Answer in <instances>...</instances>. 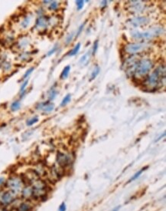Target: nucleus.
<instances>
[{
	"instance_id": "nucleus-1",
	"label": "nucleus",
	"mask_w": 166,
	"mask_h": 211,
	"mask_svg": "<svg viewBox=\"0 0 166 211\" xmlns=\"http://www.w3.org/2000/svg\"><path fill=\"white\" fill-rule=\"evenodd\" d=\"M5 185L7 190H9L18 196H19L21 190L25 185V182L23 177L18 176V175H12L9 177L7 180H6Z\"/></svg>"
},
{
	"instance_id": "nucleus-2",
	"label": "nucleus",
	"mask_w": 166,
	"mask_h": 211,
	"mask_svg": "<svg viewBox=\"0 0 166 211\" xmlns=\"http://www.w3.org/2000/svg\"><path fill=\"white\" fill-rule=\"evenodd\" d=\"M30 185L32 187V199L40 201L44 199L48 194V187L46 182L44 181L43 180L37 178L34 181L30 183Z\"/></svg>"
},
{
	"instance_id": "nucleus-3",
	"label": "nucleus",
	"mask_w": 166,
	"mask_h": 211,
	"mask_svg": "<svg viewBox=\"0 0 166 211\" xmlns=\"http://www.w3.org/2000/svg\"><path fill=\"white\" fill-rule=\"evenodd\" d=\"M165 68H162V66H160L154 71L151 75L147 77L145 83L147 86L151 88H155L158 85L160 81L162 79V77L165 78Z\"/></svg>"
},
{
	"instance_id": "nucleus-4",
	"label": "nucleus",
	"mask_w": 166,
	"mask_h": 211,
	"mask_svg": "<svg viewBox=\"0 0 166 211\" xmlns=\"http://www.w3.org/2000/svg\"><path fill=\"white\" fill-rule=\"evenodd\" d=\"M153 67V62L149 58L141 59L134 65V73L138 76L147 75Z\"/></svg>"
},
{
	"instance_id": "nucleus-5",
	"label": "nucleus",
	"mask_w": 166,
	"mask_h": 211,
	"mask_svg": "<svg viewBox=\"0 0 166 211\" xmlns=\"http://www.w3.org/2000/svg\"><path fill=\"white\" fill-rule=\"evenodd\" d=\"M162 32V29L161 28H154L151 30H148L145 32H140L138 31H135L131 33V35L133 38L137 40H150L154 37H156L158 35L161 34Z\"/></svg>"
},
{
	"instance_id": "nucleus-6",
	"label": "nucleus",
	"mask_w": 166,
	"mask_h": 211,
	"mask_svg": "<svg viewBox=\"0 0 166 211\" xmlns=\"http://www.w3.org/2000/svg\"><path fill=\"white\" fill-rule=\"evenodd\" d=\"M18 196L9 190L0 189V205L2 207H7L12 205L17 200Z\"/></svg>"
},
{
	"instance_id": "nucleus-7",
	"label": "nucleus",
	"mask_w": 166,
	"mask_h": 211,
	"mask_svg": "<svg viewBox=\"0 0 166 211\" xmlns=\"http://www.w3.org/2000/svg\"><path fill=\"white\" fill-rule=\"evenodd\" d=\"M145 48H147V45L145 43H129L125 47V51L129 54L133 55V54L139 53L141 51H144Z\"/></svg>"
},
{
	"instance_id": "nucleus-8",
	"label": "nucleus",
	"mask_w": 166,
	"mask_h": 211,
	"mask_svg": "<svg viewBox=\"0 0 166 211\" xmlns=\"http://www.w3.org/2000/svg\"><path fill=\"white\" fill-rule=\"evenodd\" d=\"M56 160H57L58 165L63 168L70 165L71 161H72L71 160V156L63 153V152H58L57 157H56Z\"/></svg>"
},
{
	"instance_id": "nucleus-9",
	"label": "nucleus",
	"mask_w": 166,
	"mask_h": 211,
	"mask_svg": "<svg viewBox=\"0 0 166 211\" xmlns=\"http://www.w3.org/2000/svg\"><path fill=\"white\" fill-rule=\"evenodd\" d=\"M34 209V205L32 201H23L18 204L15 211H32Z\"/></svg>"
},
{
	"instance_id": "nucleus-10",
	"label": "nucleus",
	"mask_w": 166,
	"mask_h": 211,
	"mask_svg": "<svg viewBox=\"0 0 166 211\" xmlns=\"http://www.w3.org/2000/svg\"><path fill=\"white\" fill-rule=\"evenodd\" d=\"M21 198L25 201H31L32 200V187L30 184H25L21 190Z\"/></svg>"
},
{
	"instance_id": "nucleus-11",
	"label": "nucleus",
	"mask_w": 166,
	"mask_h": 211,
	"mask_svg": "<svg viewBox=\"0 0 166 211\" xmlns=\"http://www.w3.org/2000/svg\"><path fill=\"white\" fill-rule=\"evenodd\" d=\"M149 19L146 17H136L130 19V24L134 27H139V26H145L149 23Z\"/></svg>"
},
{
	"instance_id": "nucleus-12",
	"label": "nucleus",
	"mask_w": 166,
	"mask_h": 211,
	"mask_svg": "<svg viewBox=\"0 0 166 211\" xmlns=\"http://www.w3.org/2000/svg\"><path fill=\"white\" fill-rule=\"evenodd\" d=\"M54 108V105L53 103H51L50 101H47V102L45 103H41L40 105H39L37 106V109H39V110H42L43 111L45 112H51L52 111Z\"/></svg>"
},
{
	"instance_id": "nucleus-13",
	"label": "nucleus",
	"mask_w": 166,
	"mask_h": 211,
	"mask_svg": "<svg viewBox=\"0 0 166 211\" xmlns=\"http://www.w3.org/2000/svg\"><path fill=\"white\" fill-rule=\"evenodd\" d=\"M145 169H146V167H143V169H141V170H139V171H137V172L136 173V174H135L133 175V176H132V177H131V178H130L129 180V181H128V183H130V182L134 181V180H136V179H138V177H140L141 174H143V172L144 171H145Z\"/></svg>"
},
{
	"instance_id": "nucleus-14",
	"label": "nucleus",
	"mask_w": 166,
	"mask_h": 211,
	"mask_svg": "<svg viewBox=\"0 0 166 211\" xmlns=\"http://www.w3.org/2000/svg\"><path fill=\"white\" fill-rule=\"evenodd\" d=\"M70 65H68L65 68H64V70L62 71L61 74V79H66L68 78V76L69 75V73H70Z\"/></svg>"
},
{
	"instance_id": "nucleus-15",
	"label": "nucleus",
	"mask_w": 166,
	"mask_h": 211,
	"mask_svg": "<svg viewBox=\"0 0 166 211\" xmlns=\"http://www.w3.org/2000/svg\"><path fill=\"white\" fill-rule=\"evenodd\" d=\"M80 49H81V43H77V45H75V47L74 48V49H73L72 50L70 51V52H69L68 56H75V55H77V54L78 53V51H79V50H80Z\"/></svg>"
},
{
	"instance_id": "nucleus-16",
	"label": "nucleus",
	"mask_w": 166,
	"mask_h": 211,
	"mask_svg": "<svg viewBox=\"0 0 166 211\" xmlns=\"http://www.w3.org/2000/svg\"><path fill=\"white\" fill-rule=\"evenodd\" d=\"M20 107H21V104L19 101H15L11 105V110L12 111H16L20 108Z\"/></svg>"
},
{
	"instance_id": "nucleus-17",
	"label": "nucleus",
	"mask_w": 166,
	"mask_h": 211,
	"mask_svg": "<svg viewBox=\"0 0 166 211\" xmlns=\"http://www.w3.org/2000/svg\"><path fill=\"white\" fill-rule=\"evenodd\" d=\"M70 99H71V95L70 94H68L62 100L61 103V106L64 107L66 105H68L69 102L70 101Z\"/></svg>"
},
{
	"instance_id": "nucleus-18",
	"label": "nucleus",
	"mask_w": 166,
	"mask_h": 211,
	"mask_svg": "<svg viewBox=\"0 0 166 211\" xmlns=\"http://www.w3.org/2000/svg\"><path fill=\"white\" fill-rule=\"evenodd\" d=\"M47 23V20L45 17H40L39 19H37V26H44Z\"/></svg>"
},
{
	"instance_id": "nucleus-19",
	"label": "nucleus",
	"mask_w": 166,
	"mask_h": 211,
	"mask_svg": "<svg viewBox=\"0 0 166 211\" xmlns=\"http://www.w3.org/2000/svg\"><path fill=\"white\" fill-rule=\"evenodd\" d=\"M100 67H96V68H94V70L93 71V72L91 74V78H90V80H94L95 78L98 75V74L100 73Z\"/></svg>"
},
{
	"instance_id": "nucleus-20",
	"label": "nucleus",
	"mask_w": 166,
	"mask_h": 211,
	"mask_svg": "<svg viewBox=\"0 0 166 211\" xmlns=\"http://www.w3.org/2000/svg\"><path fill=\"white\" fill-rule=\"evenodd\" d=\"M39 121V117H32L31 119L28 120L27 121V125L28 126H32L33 124H34L35 123Z\"/></svg>"
},
{
	"instance_id": "nucleus-21",
	"label": "nucleus",
	"mask_w": 166,
	"mask_h": 211,
	"mask_svg": "<svg viewBox=\"0 0 166 211\" xmlns=\"http://www.w3.org/2000/svg\"><path fill=\"white\" fill-rule=\"evenodd\" d=\"M83 4H84V1H83V0H78V1H76V5H77V9H78V10H81V9H83Z\"/></svg>"
},
{
	"instance_id": "nucleus-22",
	"label": "nucleus",
	"mask_w": 166,
	"mask_h": 211,
	"mask_svg": "<svg viewBox=\"0 0 166 211\" xmlns=\"http://www.w3.org/2000/svg\"><path fill=\"white\" fill-rule=\"evenodd\" d=\"M67 210V205L64 202H62L61 205L58 207V211H66Z\"/></svg>"
},
{
	"instance_id": "nucleus-23",
	"label": "nucleus",
	"mask_w": 166,
	"mask_h": 211,
	"mask_svg": "<svg viewBox=\"0 0 166 211\" xmlns=\"http://www.w3.org/2000/svg\"><path fill=\"white\" fill-rule=\"evenodd\" d=\"M49 9H51V10H56L58 9V2L54 1V2H51V4L49 7Z\"/></svg>"
},
{
	"instance_id": "nucleus-24",
	"label": "nucleus",
	"mask_w": 166,
	"mask_h": 211,
	"mask_svg": "<svg viewBox=\"0 0 166 211\" xmlns=\"http://www.w3.org/2000/svg\"><path fill=\"white\" fill-rule=\"evenodd\" d=\"M30 22V19L28 17H26L25 19H24V21L22 22V23H21V26H23L24 28H26L27 26H28V24Z\"/></svg>"
},
{
	"instance_id": "nucleus-25",
	"label": "nucleus",
	"mask_w": 166,
	"mask_h": 211,
	"mask_svg": "<svg viewBox=\"0 0 166 211\" xmlns=\"http://www.w3.org/2000/svg\"><path fill=\"white\" fill-rule=\"evenodd\" d=\"M34 68H33V67H32V68H29V69H28V70L27 71H26L25 74L24 75L23 79L26 78H28V77L30 75V74H31V73H32V71H34Z\"/></svg>"
},
{
	"instance_id": "nucleus-26",
	"label": "nucleus",
	"mask_w": 166,
	"mask_h": 211,
	"mask_svg": "<svg viewBox=\"0 0 166 211\" xmlns=\"http://www.w3.org/2000/svg\"><path fill=\"white\" fill-rule=\"evenodd\" d=\"M98 49V40H96L94 44V48H93V55H95Z\"/></svg>"
},
{
	"instance_id": "nucleus-27",
	"label": "nucleus",
	"mask_w": 166,
	"mask_h": 211,
	"mask_svg": "<svg viewBox=\"0 0 166 211\" xmlns=\"http://www.w3.org/2000/svg\"><path fill=\"white\" fill-rule=\"evenodd\" d=\"M28 80H27V81H25V82H24V83L22 84V85L21 86V89H20V92H23L24 91H25V89L26 86L28 85Z\"/></svg>"
},
{
	"instance_id": "nucleus-28",
	"label": "nucleus",
	"mask_w": 166,
	"mask_h": 211,
	"mask_svg": "<svg viewBox=\"0 0 166 211\" xmlns=\"http://www.w3.org/2000/svg\"><path fill=\"white\" fill-rule=\"evenodd\" d=\"M73 36H74V33H71L70 35H69L68 37L67 38V40H66L67 44H69V43L71 42V40H72V38H73Z\"/></svg>"
},
{
	"instance_id": "nucleus-29",
	"label": "nucleus",
	"mask_w": 166,
	"mask_h": 211,
	"mask_svg": "<svg viewBox=\"0 0 166 211\" xmlns=\"http://www.w3.org/2000/svg\"><path fill=\"white\" fill-rule=\"evenodd\" d=\"M57 48H58V46H57V45H55V46H54V47L53 49H51V51H49V52H48V56H51V55H52V54H53V53H54V52H55L56 50H57Z\"/></svg>"
},
{
	"instance_id": "nucleus-30",
	"label": "nucleus",
	"mask_w": 166,
	"mask_h": 211,
	"mask_svg": "<svg viewBox=\"0 0 166 211\" xmlns=\"http://www.w3.org/2000/svg\"><path fill=\"white\" fill-rule=\"evenodd\" d=\"M87 57H88V53L86 54L85 56H83V57L81 58V61H80V62H81V63H82V62H83H83H85L88 59Z\"/></svg>"
},
{
	"instance_id": "nucleus-31",
	"label": "nucleus",
	"mask_w": 166,
	"mask_h": 211,
	"mask_svg": "<svg viewBox=\"0 0 166 211\" xmlns=\"http://www.w3.org/2000/svg\"><path fill=\"white\" fill-rule=\"evenodd\" d=\"M84 25H85V23H83V25H81V26H80V28H79L78 32H77V35H76V37H78V36H79V35L81 34V32H82V30H83V26H84Z\"/></svg>"
},
{
	"instance_id": "nucleus-32",
	"label": "nucleus",
	"mask_w": 166,
	"mask_h": 211,
	"mask_svg": "<svg viewBox=\"0 0 166 211\" xmlns=\"http://www.w3.org/2000/svg\"><path fill=\"white\" fill-rule=\"evenodd\" d=\"M56 94H57V92H56L55 91H53V92H51V94H50V96H49V98H50V100H51V99H54V98H55Z\"/></svg>"
},
{
	"instance_id": "nucleus-33",
	"label": "nucleus",
	"mask_w": 166,
	"mask_h": 211,
	"mask_svg": "<svg viewBox=\"0 0 166 211\" xmlns=\"http://www.w3.org/2000/svg\"><path fill=\"white\" fill-rule=\"evenodd\" d=\"M5 183H6V179L4 177H0V187H1V186L4 185Z\"/></svg>"
},
{
	"instance_id": "nucleus-34",
	"label": "nucleus",
	"mask_w": 166,
	"mask_h": 211,
	"mask_svg": "<svg viewBox=\"0 0 166 211\" xmlns=\"http://www.w3.org/2000/svg\"><path fill=\"white\" fill-rule=\"evenodd\" d=\"M119 209H120V206H117V207H116L114 209L112 210L111 211H119Z\"/></svg>"
},
{
	"instance_id": "nucleus-35",
	"label": "nucleus",
	"mask_w": 166,
	"mask_h": 211,
	"mask_svg": "<svg viewBox=\"0 0 166 211\" xmlns=\"http://www.w3.org/2000/svg\"><path fill=\"white\" fill-rule=\"evenodd\" d=\"M0 211H9L6 207H2V209L0 210Z\"/></svg>"
},
{
	"instance_id": "nucleus-36",
	"label": "nucleus",
	"mask_w": 166,
	"mask_h": 211,
	"mask_svg": "<svg viewBox=\"0 0 166 211\" xmlns=\"http://www.w3.org/2000/svg\"><path fill=\"white\" fill-rule=\"evenodd\" d=\"M101 4H102L103 6H106V5L107 4V1H103V2H101Z\"/></svg>"
},
{
	"instance_id": "nucleus-37",
	"label": "nucleus",
	"mask_w": 166,
	"mask_h": 211,
	"mask_svg": "<svg viewBox=\"0 0 166 211\" xmlns=\"http://www.w3.org/2000/svg\"><path fill=\"white\" fill-rule=\"evenodd\" d=\"M1 209H2V206L0 205V210H1Z\"/></svg>"
}]
</instances>
